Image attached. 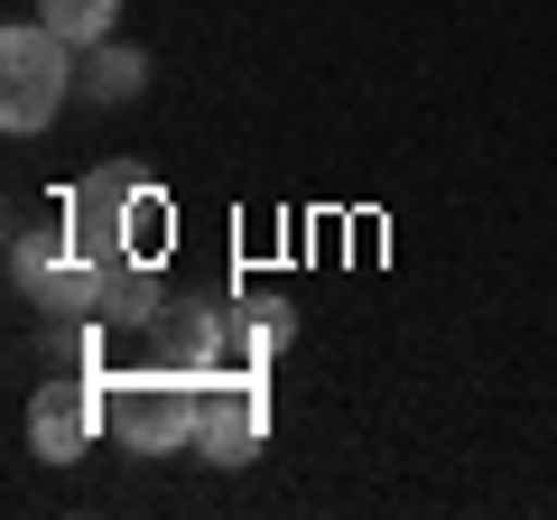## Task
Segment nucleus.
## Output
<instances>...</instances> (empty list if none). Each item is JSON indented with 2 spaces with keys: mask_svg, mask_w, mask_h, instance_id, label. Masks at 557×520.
Wrapping results in <instances>:
<instances>
[{
  "mask_svg": "<svg viewBox=\"0 0 557 520\" xmlns=\"http://www.w3.org/2000/svg\"><path fill=\"white\" fill-rule=\"evenodd\" d=\"M102 428V381H47L38 400H28V446L47 465H75Z\"/></svg>",
  "mask_w": 557,
  "mask_h": 520,
  "instance_id": "obj_5",
  "label": "nucleus"
},
{
  "mask_svg": "<svg viewBox=\"0 0 557 520\" xmlns=\"http://www.w3.org/2000/svg\"><path fill=\"white\" fill-rule=\"evenodd\" d=\"M65 84H75V47L57 38L47 20H20L0 28V131H47L65 102Z\"/></svg>",
  "mask_w": 557,
  "mask_h": 520,
  "instance_id": "obj_3",
  "label": "nucleus"
},
{
  "mask_svg": "<svg viewBox=\"0 0 557 520\" xmlns=\"http://www.w3.org/2000/svg\"><path fill=\"white\" fill-rule=\"evenodd\" d=\"M84 84H94L102 102H131L139 84H149V57H139V47H112V38H102V47H94V65H84Z\"/></svg>",
  "mask_w": 557,
  "mask_h": 520,
  "instance_id": "obj_7",
  "label": "nucleus"
},
{
  "mask_svg": "<svg viewBox=\"0 0 557 520\" xmlns=\"http://www.w3.org/2000/svg\"><path fill=\"white\" fill-rule=\"evenodd\" d=\"M38 20L57 28L65 47H102V38H112V20H121V0H38Z\"/></svg>",
  "mask_w": 557,
  "mask_h": 520,
  "instance_id": "obj_6",
  "label": "nucleus"
},
{
  "mask_svg": "<svg viewBox=\"0 0 557 520\" xmlns=\"http://www.w3.org/2000/svg\"><path fill=\"white\" fill-rule=\"evenodd\" d=\"M65 242L84 260H159L168 251V196L131 186V168H102L65 196Z\"/></svg>",
  "mask_w": 557,
  "mask_h": 520,
  "instance_id": "obj_1",
  "label": "nucleus"
},
{
  "mask_svg": "<svg viewBox=\"0 0 557 520\" xmlns=\"http://www.w3.org/2000/svg\"><path fill=\"white\" fill-rule=\"evenodd\" d=\"M205 381V428H196V446L214 465H251L260 456V437H270V391H260L251 372H196Z\"/></svg>",
  "mask_w": 557,
  "mask_h": 520,
  "instance_id": "obj_4",
  "label": "nucleus"
},
{
  "mask_svg": "<svg viewBox=\"0 0 557 520\" xmlns=\"http://www.w3.org/2000/svg\"><path fill=\"white\" fill-rule=\"evenodd\" d=\"M102 428H112L131 456H177V446H196V428H205V381L177 372V362L121 372V381H102Z\"/></svg>",
  "mask_w": 557,
  "mask_h": 520,
  "instance_id": "obj_2",
  "label": "nucleus"
}]
</instances>
